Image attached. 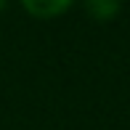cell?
<instances>
[{
    "mask_svg": "<svg viewBox=\"0 0 130 130\" xmlns=\"http://www.w3.org/2000/svg\"><path fill=\"white\" fill-rule=\"evenodd\" d=\"M5 5H8V0H0V13L5 11Z\"/></svg>",
    "mask_w": 130,
    "mask_h": 130,
    "instance_id": "3957f363",
    "label": "cell"
},
{
    "mask_svg": "<svg viewBox=\"0 0 130 130\" xmlns=\"http://www.w3.org/2000/svg\"><path fill=\"white\" fill-rule=\"evenodd\" d=\"M82 8L98 24H106V21H114L122 11V0H82Z\"/></svg>",
    "mask_w": 130,
    "mask_h": 130,
    "instance_id": "7a4b0ae2",
    "label": "cell"
},
{
    "mask_svg": "<svg viewBox=\"0 0 130 130\" xmlns=\"http://www.w3.org/2000/svg\"><path fill=\"white\" fill-rule=\"evenodd\" d=\"M19 3H21V8H24L32 19L48 21V19L64 16L77 0H19Z\"/></svg>",
    "mask_w": 130,
    "mask_h": 130,
    "instance_id": "6da1fadb",
    "label": "cell"
}]
</instances>
